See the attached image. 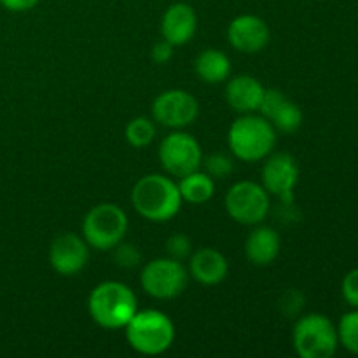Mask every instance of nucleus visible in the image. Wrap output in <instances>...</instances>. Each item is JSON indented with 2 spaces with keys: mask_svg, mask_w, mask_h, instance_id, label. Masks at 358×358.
Wrapping results in <instances>:
<instances>
[{
  "mask_svg": "<svg viewBox=\"0 0 358 358\" xmlns=\"http://www.w3.org/2000/svg\"><path fill=\"white\" fill-rule=\"evenodd\" d=\"M131 203L136 213L150 222H166L173 219L182 206L178 185L164 175H145L131 191Z\"/></svg>",
  "mask_w": 358,
  "mask_h": 358,
  "instance_id": "1",
  "label": "nucleus"
},
{
  "mask_svg": "<svg viewBox=\"0 0 358 358\" xmlns=\"http://www.w3.org/2000/svg\"><path fill=\"white\" fill-rule=\"evenodd\" d=\"M87 311L94 324L107 331H117L128 325L138 311V303L128 285L121 282H103L91 290Z\"/></svg>",
  "mask_w": 358,
  "mask_h": 358,
  "instance_id": "2",
  "label": "nucleus"
},
{
  "mask_svg": "<svg viewBox=\"0 0 358 358\" xmlns=\"http://www.w3.org/2000/svg\"><path fill=\"white\" fill-rule=\"evenodd\" d=\"M227 143L234 157L257 163L268 157L276 145V129L262 115L245 114L231 124Z\"/></svg>",
  "mask_w": 358,
  "mask_h": 358,
  "instance_id": "3",
  "label": "nucleus"
},
{
  "mask_svg": "<svg viewBox=\"0 0 358 358\" xmlns=\"http://www.w3.org/2000/svg\"><path fill=\"white\" fill-rule=\"evenodd\" d=\"M124 329L129 346L142 355H161L175 341L173 322L159 310L136 311Z\"/></svg>",
  "mask_w": 358,
  "mask_h": 358,
  "instance_id": "4",
  "label": "nucleus"
},
{
  "mask_svg": "<svg viewBox=\"0 0 358 358\" xmlns=\"http://www.w3.org/2000/svg\"><path fill=\"white\" fill-rule=\"evenodd\" d=\"M292 343L301 358H331L339 348L338 327L327 315H304L294 325Z\"/></svg>",
  "mask_w": 358,
  "mask_h": 358,
  "instance_id": "5",
  "label": "nucleus"
},
{
  "mask_svg": "<svg viewBox=\"0 0 358 358\" xmlns=\"http://www.w3.org/2000/svg\"><path fill=\"white\" fill-rule=\"evenodd\" d=\"M128 231V217L121 206L114 203H100L86 213L83 222V236L94 250L107 252L124 240Z\"/></svg>",
  "mask_w": 358,
  "mask_h": 358,
  "instance_id": "6",
  "label": "nucleus"
},
{
  "mask_svg": "<svg viewBox=\"0 0 358 358\" xmlns=\"http://www.w3.org/2000/svg\"><path fill=\"white\" fill-rule=\"evenodd\" d=\"M189 271L180 261L159 257L145 264L140 273V285L154 299H173L185 290Z\"/></svg>",
  "mask_w": 358,
  "mask_h": 358,
  "instance_id": "7",
  "label": "nucleus"
},
{
  "mask_svg": "<svg viewBox=\"0 0 358 358\" xmlns=\"http://www.w3.org/2000/svg\"><path fill=\"white\" fill-rule=\"evenodd\" d=\"M269 194L262 184L236 182L226 194V210L231 219L243 226H257L269 213Z\"/></svg>",
  "mask_w": 358,
  "mask_h": 358,
  "instance_id": "8",
  "label": "nucleus"
},
{
  "mask_svg": "<svg viewBox=\"0 0 358 358\" xmlns=\"http://www.w3.org/2000/svg\"><path fill=\"white\" fill-rule=\"evenodd\" d=\"M159 161L164 171L180 178L199 170L203 163L201 147L189 133L173 131L161 142Z\"/></svg>",
  "mask_w": 358,
  "mask_h": 358,
  "instance_id": "9",
  "label": "nucleus"
},
{
  "mask_svg": "<svg viewBox=\"0 0 358 358\" xmlns=\"http://www.w3.org/2000/svg\"><path fill=\"white\" fill-rule=\"evenodd\" d=\"M199 114L198 100L184 90H168L152 101V117L166 128L180 129L192 124Z\"/></svg>",
  "mask_w": 358,
  "mask_h": 358,
  "instance_id": "10",
  "label": "nucleus"
},
{
  "mask_svg": "<svg viewBox=\"0 0 358 358\" xmlns=\"http://www.w3.org/2000/svg\"><path fill=\"white\" fill-rule=\"evenodd\" d=\"M299 182V164L294 156L276 152L262 168V187L269 196H276L283 205H292L294 189Z\"/></svg>",
  "mask_w": 358,
  "mask_h": 358,
  "instance_id": "11",
  "label": "nucleus"
},
{
  "mask_svg": "<svg viewBox=\"0 0 358 358\" xmlns=\"http://www.w3.org/2000/svg\"><path fill=\"white\" fill-rule=\"evenodd\" d=\"M90 261V245L76 233H63L49 247V264L58 275L76 276Z\"/></svg>",
  "mask_w": 358,
  "mask_h": 358,
  "instance_id": "12",
  "label": "nucleus"
},
{
  "mask_svg": "<svg viewBox=\"0 0 358 358\" xmlns=\"http://www.w3.org/2000/svg\"><path fill=\"white\" fill-rule=\"evenodd\" d=\"M227 41L236 51L255 55L268 45L269 27L255 14H241L227 27Z\"/></svg>",
  "mask_w": 358,
  "mask_h": 358,
  "instance_id": "13",
  "label": "nucleus"
},
{
  "mask_svg": "<svg viewBox=\"0 0 358 358\" xmlns=\"http://www.w3.org/2000/svg\"><path fill=\"white\" fill-rule=\"evenodd\" d=\"M259 112L268 119L276 131L296 133L303 126V110L280 90H266Z\"/></svg>",
  "mask_w": 358,
  "mask_h": 358,
  "instance_id": "14",
  "label": "nucleus"
},
{
  "mask_svg": "<svg viewBox=\"0 0 358 358\" xmlns=\"http://www.w3.org/2000/svg\"><path fill=\"white\" fill-rule=\"evenodd\" d=\"M198 16L192 6L185 2L171 3L161 20V35L173 45H184L194 37Z\"/></svg>",
  "mask_w": 358,
  "mask_h": 358,
  "instance_id": "15",
  "label": "nucleus"
},
{
  "mask_svg": "<svg viewBox=\"0 0 358 358\" xmlns=\"http://www.w3.org/2000/svg\"><path fill=\"white\" fill-rule=\"evenodd\" d=\"M229 273L226 257L215 248H199L189 257V275L206 287L219 285Z\"/></svg>",
  "mask_w": 358,
  "mask_h": 358,
  "instance_id": "16",
  "label": "nucleus"
},
{
  "mask_svg": "<svg viewBox=\"0 0 358 358\" xmlns=\"http://www.w3.org/2000/svg\"><path fill=\"white\" fill-rule=\"evenodd\" d=\"M266 87L252 76H236L227 83L226 100L233 110L252 114L261 107Z\"/></svg>",
  "mask_w": 358,
  "mask_h": 358,
  "instance_id": "17",
  "label": "nucleus"
},
{
  "mask_svg": "<svg viewBox=\"0 0 358 358\" xmlns=\"http://www.w3.org/2000/svg\"><path fill=\"white\" fill-rule=\"evenodd\" d=\"M282 247L280 234L273 227L259 226L248 234L245 241V255L255 266H269L276 261Z\"/></svg>",
  "mask_w": 358,
  "mask_h": 358,
  "instance_id": "18",
  "label": "nucleus"
},
{
  "mask_svg": "<svg viewBox=\"0 0 358 358\" xmlns=\"http://www.w3.org/2000/svg\"><path fill=\"white\" fill-rule=\"evenodd\" d=\"M194 70L203 83L219 84L229 77L231 62L219 49H205L196 58Z\"/></svg>",
  "mask_w": 358,
  "mask_h": 358,
  "instance_id": "19",
  "label": "nucleus"
},
{
  "mask_svg": "<svg viewBox=\"0 0 358 358\" xmlns=\"http://www.w3.org/2000/svg\"><path fill=\"white\" fill-rule=\"evenodd\" d=\"M178 191H180L182 201L192 203V205H203L210 201L215 192V182L208 173L196 170L192 173L180 177L178 182Z\"/></svg>",
  "mask_w": 358,
  "mask_h": 358,
  "instance_id": "20",
  "label": "nucleus"
},
{
  "mask_svg": "<svg viewBox=\"0 0 358 358\" xmlns=\"http://www.w3.org/2000/svg\"><path fill=\"white\" fill-rule=\"evenodd\" d=\"M124 135L129 145L135 147V149H145V147L154 140L156 126H154V122L150 121L149 117L140 115V117L131 119V121L128 122V126H126L124 129Z\"/></svg>",
  "mask_w": 358,
  "mask_h": 358,
  "instance_id": "21",
  "label": "nucleus"
},
{
  "mask_svg": "<svg viewBox=\"0 0 358 358\" xmlns=\"http://www.w3.org/2000/svg\"><path fill=\"white\" fill-rule=\"evenodd\" d=\"M336 327H338L339 345L346 352L358 355V308H353L352 311L343 315Z\"/></svg>",
  "mask_w": 358,
  "mask_h": 358,
  "instance_id": "22",
  "label": "nucleus"
},
{
  "mask_svg": "<svg viewBox=\"0 0 358 358\" xmlns=\"http://www.w3.org/2000/svg\"><path fill=\"white\" fill-rule=\"evenodd\" d=\"M205 173L212 178H227L234 170V163L229 156L222 152L210 154L205 159Z\"/></svg>",
  "mask_w": 358,
  "mask_h": 358,
  "instance_id": "23",
  "label": "nucleus"
},
{
  "mask_svg": "<svg viewBox=\"0 0 358 358\" xmlns=\"http://www.w3.org/2000/svg\"><path fill=\"white\" fill-rule=\"evenodd\" d=\"M112 250H114V261L119 268L131 269V268H135V266L140 264V259H142V255H140V252L136 250L135 245L122 243L121 241V243L115 245Z\"/></svg>",
  "mask_w": 358,
  "mask_h": 358,
  "instance_id": "24",
  "label": "nucleus"
},
{
  "mask_svg": "<svg viewBox=\"0 0 358 358\" xmlns=\"http://www.w3.org/2000/svg\"><path fill=\"white\" fill-rule=\"evenodd\" d=\"M166 252L168 257L175 259V261H185V259L191 257L192 254L191 240H189L185 234H173V236L166 241Z\"/></svg>",
  "mask_w": 358,
  "mask_h": 358,
  "instance_id": "25",
  "label": "nucleus"
},
{
  "mask_svg": "<svg viewBox=\"0 0 358 358\" xmlns=\"http://www.w3.org/2000/svg\"><path fill=\"white\" fill-rule=\"evenodd\" d=\"M341 294L348 306L358 308V268L345 275L341 282Z\"/></svg>",
  "mask_w": 358,
  "mask_h": 358,
  "instance_id": "26",
  "label": "nucleus"
},
{
  "mask_svg": "<svg viewBox=\"0 0 358 358\" xmlns=\"http://www.w3.org/2000/svg\"><path fill=\"white\" fill-rule=\"evenodd\" d=\"M173 44H170L168 41H159L154 44L152 51H150V56H152L154 62L157 63V65H164V63H168L171 59V56H173Z\"/></svg>",
  "mask_w": 358,
  "mask_h": 358,
  "instance_id": "27",
  "label": "nucleus"
},
{
  "mask_svg": "<svg viewBox=\"0 0 358 358\" xmlns=\"http://www.w3.org/2000/svg\"><path fill=\"white\" fill-rule=\"evenodd\" d=\"M41 0H0V6L10 13H24L34 9Z\"/></svg>",
  "mask_w": 358,
  "mask_h": 358,
  "instance_id": "28",
  "label": "nucleus"
}]
</instances>
